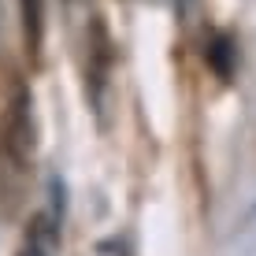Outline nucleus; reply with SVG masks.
<instances>
[{
    "mask_svg": "<svg viewBox=\"0 0 256 256\" xmlns=\"http://www.w3.org/2000/svg\"><path fill=\"white\" fill-rule=\"evenodd\" d=\"M22 30L30 52L41 48V34H45V0H22Z\"/></svg>",
    "mask_w": 256,
    "mask_h": 256,
    "instance_id": "1",
    "label": "nucleus"
},
{
    "mask_svg": "<svg viewBox=\"0 0 256 256\" xmlns=\"http://www.w3.org/2000/svg\"><path fill=\"white\" fill-rule=\"evenodd\" d=\"M19 256H52V252H48V242H45V230H41V226L26 234V242H22Z\"/></svg>",
    "mask_w": 256,
    "mask_h": 256,
    "instance_id": "2",
    "label": "nucleus"
}]
</instances>
